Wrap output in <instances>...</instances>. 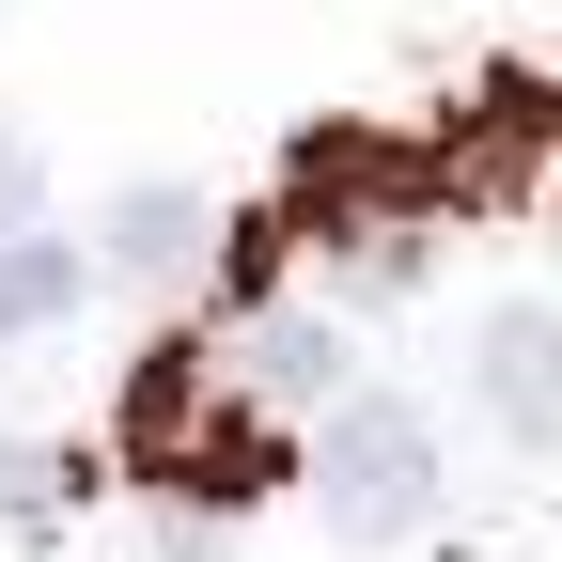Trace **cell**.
Returning <instances> with one entry per match:
<instances>
[{
    "mask_svg": "<svg viewBox=\"0 0 562 562\" xmlns=\"http://www.w3.org/2000/svg\"><path fill=\"white\" fill-rule=\"evenodd\" d=\"M484 406H501L516 438L562 422V328H547V313H501V328H484Z\"/></svg>",
    "mask_w": 562,
    "mask_h": 562,
    "instance_id": "4",
    "label": "cell"
},
{
    "mask_svg": "<svg viewBox=\"0 0 562 562\" xmlns=\"http://www.w3.org/2000/svg\"><path fill=\"white\" fill-rule=\"evenodd\" d=\"M453 203H438V157L422 140H375V125H328L313 157H297V220L281 235H313L328 266H360V281H406V250L438 235Z\"/></svg>",
    "mask_w": 562,
    "mask_h": 562,
    "instance_id": "2",
    "label": "cell"
},
{
    "mask_svg": "<svg viewBox=\"0 0 562 562\" xmlns=\"http://www.w3.org/2000/svg\"><path fill=\"white\" fill-rule=\"evenodd\" d=\"M188 250H203V203H172V188H125L110 203V266L125 281H188Z\"/></svg>",
    "mask_w": 562,
    "mask_h": 562,
    "instance_id": "6",
    "label": "cell"
},
{
    "mask_svg": "<svg viewBox=\"0 0 562 562\" xmlns=\"http://www.w3.org/2000/svg\"><path fill=\"white\" fill-rule=\"evenodd\" d=\"M0 235H32V140L0 125Z\"/></svg>",
    "mask_w": 562,
    "mask_h": 562,
    "instance_id": "8",
    "label": "cell"
},
{
    "mask_svg": "<svg viewBox=\"0 0 562 562\" xmlns=\"http://www.w3.org/2000/svg\"><path fill=\"white\" fill-rule=\"evenodd\" d=\"M79 250H63V235H0V344H32V328H63V313H79Z\"/></svg>",
    "mask_w": 562,
    "mask_h": 562,
    "instance_id": "5",
    "label": "cell"
},
{
    "mask_svg": "<svg viewBox=\"0 0 562 562\" xmlns=\"http://www.w3.org/2000/svg\"><path fill=\"white\" fill-rule=\"evenodd\" d=\"M313 501H328L344 547H406L422 516H438V422L391 406V391H360L328 422V453H313Z\"/></svg>",
    "mask_w": 562,
    "mask_h": 562,
    "instance_id": "3",
    "label": "cell"
},
{
    "mask_svg": "<svg viewBox=\"0 0 562 562\" xmlns=\"http://www.w3.org/2000/svg\"><path fill=\"white\" fill-rule=\"evenodd\" d=\"M79 453H47V438H0V531H63V516H79Z\"/></svg>",
    "mask_w": 562,
    "mask_h": 562,
    "instance_id": "7",
    "label": "cell"
},
{
    "mask_svg": "<svg viewBox=\"0 0 562 562\" xmlns=\"http://www.w3.org/2000/svg\"><path fill=\"white\" fill-rule=\"evenodd\" d=\"M125 453H140V484H172V501L250 516L266 484H281V422L203 360V344H140V375H125Z\"/></svg>",
    "mask_w": 562,
    "mask_h": 562,
    "instance_id": "1",
    "label": "cell"
}]
</instances>
